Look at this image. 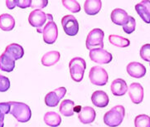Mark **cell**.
<instances>
[{
	"mask_svg": "<svg viewBox=\"0 0 150 127\" xmlns=\"http://www.w3.org/2000/svg\"><path fill=\"white\" fill-rule=\"evenodd\" d=\"M10 114L21 123H26L29 121L32 117V111L29 106L23 102L9 101Z\"/></svg>",
	"mask_w": 150,
	"mask_h": 127,
	"instance_id": "obj_1",
	"label": "cell"
},
{
	"mask_svg": "<svg viewBox=\"0 0 150 127\" xmlns=\"http://www.w3.org/2000/svg\"><path fill=\"white\" fill-rule=\"evenodd\" d=\"M125 116V109L123 106L118 105L111 108L104 116V122L110 127L120 126Z\"/></svg>",
	"mask_w": 150,
	"mask_h": 127,
	"instance_id": "obj_2",
	"label": "cell"
},
{
	"mask_svg": "<svg viewBox=\"0 0 150 127\" xmlns=\"http://www.w3.org/2000/svg\"><path fill=\"white\" fill-rule=\"evenodd\" d=\"M86 68V63L85 59L81 57H74L69 62L70 74L73 81L76 82H81L84 77V73Z\"/></svg>",
	"mask_w": 150,
	"mask_h": 127,
	"instance_id": "obj_3",
	"label": "cell"
},
{
	"mask_svg": "<svg viewBox=\"0 0 150 127\" xmlns=\"http://www.w3.org/2000/svg\"><path fill=\"white\" fill-rule=\"evenodd\" d=\"M48 15V21L44 26L42 31L44 42L47 44H53L58 37V28L56 23H54L53 17L52 14Z\"/></svg>",
	"mask_w": 150,
	"mask_h": 127,
	"instance_id": "obj_4",
	"label": "cell"
},
{
	"mask_svg": "<svg viewBox=\"0 0 150 127\" xmlns=\"http://www.w3.org/2000/svg\"><path fill=\"white\" fill-rule=\"evenodd\" d=\"M48 21V15L46 14L42 10L35 9L30 13L28 22L31 26L37 28L39 33H42L44 26Z\"/></svg>",
	"mask_w": 150,
	"mask_h": 127,
	"instance_id": "obj_5",
	"label": "cell"
},
{
	"mask_svg": "<svg viewBox=\"0 0 150 127\" xmlns=\"http://www.w3.org/2000/svg\"><path fill=\"white\" fill-rule=\"evenodd\" d=\"M104 37L105 33L100 28H95L91 30L86 41V48L88 50H92L95 48H104Z\"/></svg>",
	"mask_w": 150,
	"mask_h": 127,
	"instance_id": "obj_6",
	"label": "cell"
},
{
	"mask_svg": "<svg viewBox=\"0 0 150 127\" xmlns=\"http://www.w3.org/2000/svg\"><path fill=\"white\" fill-rule=\"evenodd\" d=\"M89 78L93 85L102 87L107 84L109 80V76L105 69L100 66H95L92 67L90 71Z\"/></svg>",
	"mask_w": 150,
	"mask_h": 127,
	"instance_id": "obj_7",
	"label": "cell"
},
{
	"mask_svg": "<svg viewBox=\"0 0 150 127\" xmlns=\"http://www.w3.org/2000/svg\"><path fill=\"white\" fill-rule=\"evenodd\" d=\"M63 30L68 36H76L79 32V23L73 15H66L62 19Z\"/></svg>",
	"mask_w": 150,
	"mask_h": 127,
	"instance_id": "obj_8",
	"label": "cell"
},
{
	"mask_svg": "<svg viewBox=\"0 0 150 127\" xmlns=\"http://www.w3.org/2000/svg\"><path fill=\"white\" fill-rule=\"evenodd\" d=\"M90 58L98 64H108L111 62L112 54L102 48H95L90 51Z\"/></svg>",
	"mask_w": 150,
	"mask_h": 127,
	"instance_id": "obj_9",
	"label": "cell"
},
{
	"mask_svg": "<svg viewBox=\"0 0 150 127\" xmlns=\"http://www.w3.org/2000/svg\"><path fill=\"white\" fill-rule=\"evenodd\" d=\"M67 93L65 87H59L52 92L47 93L45 96V103L49 107H56Z\"/></svg>",
	"mask_w": 150,
	"mask_h": 127,
	"instance_id": "obj_10",
	"label": "cell"
},
{
	"mask_svg": "<svg viewBox=\"0 0 150 127\" xmlns=\"http://www.w3.org/2000/svg\"><path fill=\"white\" fill-rule=\"evenodd\" d=\"M129 96L132 102L140 104L144 100V88L141 84L134 82L129 87Z\"/></svg>",
	"mask_w": 150,
	"mask_h": 127,
	"instance_id": "obj_11",
	"label": "cell"
},
{
	"mask_svg": "<svg viewBox=\"0 0 150 127\" xmlns=\"http://www.w3.org/2000/svg\"><path fill=\"white\" fill-rule=\"evenodd\" d=\"M126 71L131 77H134V78H142L146 74L145 67L143 64L137 62H132L128 64L126 67Z\"/></svg>",
	"mask_w": 150,
	"mask_h": 127,
	"instance_id": "obj_12",
	"label": "cell"
},
{
	"mask_svg": "<svg viewBox=\"0 0 150 127\" xmlns=\"http://www.w3.org/2000/svg\"><path fill=\"white\" fill-rule=\"evenodd\" d=\"M137 13L143 19V21L149 24L150 23V0H143L135 5Z\"/></svg>",
	"mask_w": 150,
	"mask_h": 127,
	"instance_id": "obj_13",
	"label": "cell"
},
{
	"mask_svg": "<svg viewBox=\"0 0 150 127\" xmlns=\"http://www.w3.org/2000/svg\"><path fill=\"white\" fill-rule=\"evenodd\" d=\"M96 111L91 106L82 107L78 114V118L80 121L85 125L94 122V121L96 120Z\"/></svg>",
	"mask_w": 150,
	"mask_h": 127,
	"instance_id": "obj_14",
	"label": "cell"
},
{
	"mask_svg": "<svg viewBox=\"0 0 150 127\" xmlns=\"http://www.w3.org/2000/svg\"><path fill=\"white\" fill-rule=\"evenodd\" d=\"M4 53L16 61L19 60L24 56V49L19 44L11 43L6 47Z\"/></svg>",
	"mask_w": 150,
	"mask_h": 127,
	"instance_id": "obj_15",
	"label": "cell"
},
{
	"mask_svg": "<svg viewBox=\"0 0 150 127\" xmlns=\"http://www.w3.org/2000/svg\"><path fill=\"white\" fill-rule=\"evenodd\" d=\"M91 101L93 105L96 106V107L104 108L108 106L110 102V99L106 92L103 91H96L92 94Z\"/></svg>",
	"mask_w": 150,
	"mask_h": 127,
	"instance_id": "obj_16",
	"label": "cell"
},
{
	"mask_svg": "<svg viewBox=\"0 0 150 127\" xmlns=\"http://www.w3.org/2000/svg\"><path fill=\"white\" fill-rule=\"evenodd\" d=\"M128 86L125 80L121 78H118L114 80L112 82L110 86L112 94L115 96H125L128 91Z\"/></svg>",
	"mask_w": 150,
	"mask_h": 127,
	"instance_id": "obj_17",
	"label": "cell"
},
{
	"mask_svg": "<svg viewBox=\"0 0 150 127\" xmlns=\"http://www.w3.org/2000/svg\"><path fill=\"white\" fill-rule=\"evenodd\" d=\"M110 18L115 24L123 26L129 18V15L125 10L121 9H115L112 11Z\"/></svg>",
	"mask_w": 150,
	"mask_h": 127,
	"instance_id": "obj_18",
	"label": "cell"
},
{
	"mask_svg": "<svg viewBox=\"0 0 150 127\" xmlns=\"http://www.w3.org/2000/svg\"><path fill=\"white\" fill-rule=\"evenodd\" d=\"M101 6L100 0H86L84 4V10L86 14L94 16L100 11Z\"/></svg>",
	"mask_w": 150,
	"mask_h": 127,
	"instance_id": "obj_19",
	"label": "cell"
},
{
	"mask_svg": "<svg viewBox=\"0 0 150 127\" xmlns=\"http://www.w3.org/2000/svg\"><path fill=\"white\" fill-rule=\"evenodd\" d=\"M61 58V54L57 51H50L42 57V64L45 67H52L57 63Z\"/></svg>",
	"mask_w": 150,
	"mask_h": 127,
	"instance_id": "obj_20",
	"label": "cell"
},
{
	"mask_svg": "<svg viewBox=\"0 0 150 127\" xmlns=\"http://www.w3.org/2000/svg\"><path fill=\"white\" fill-rule=\"evenodd\" d=\"M15 19L11 14L4 13L0 15V28L5 31L9 32L14 28Z\"/></svg>",
	"mask_w": 150,
	"mask_h": 127,
	"instance_id": "obj_21",
	"label": "cell"
},
{
	"mask_svg": "<svg viewBox=\"0 0 150 127\" xmlns=\"http://www.w3.org/2000/svg\"><path fill=\"white\" fill-rule=\"evenodd\" d=\"M15 68V61L4 53L0 56V70L6 72H11Z\"/></svg>",
	"mask_w": 150,
	"mask_h": 127,
	"instance_id": "obj_22",
	"label": "cell"
},
{
	"mask_svg": "<svg viewBox=\"0 0 150 127\" xmlns=\"http://www.w3.org/2000/svg\"><path fill=\"white\" fill-rule=\"evenodd\" d=\"M44 122L46 125L51 127H57L62 123V118L55 111H48L44 116Z\"/></svg>",
	"mask_w": 150,
	"mask_h": 127,
	"instance_id": "obj_23",
	"label": "cell"
},
{
	"mask_svg": "<svg viewBox=\"0 0 150 127\" xmlns=\"http://www.w3.org/2000/svg\"><path fill=\"white\" fill-rule=\"evenodd\" d=\"M74 106H75V102L71 100H64L62 102L60 105L59 111L61 114L64 116H72L74 115Z\"/></svg>",
	"mask_w": 150,
	"mask_h": 127,
	"instance_id": "obj_24",
	"label": "cell"
},
{
	"mask_svg": "<svg viewBox=\"0 0 150 127\" xmlns=\"http://www.w3.org/2000/svg\"><path fill=\"white\" fill-rule=\"evenodd\" d=\"M110 43L118 48H127L130 45V41L124 37L111 34L109 36Z\"/></svg>",
	"mask_w": 150,
	"mask_h": 127,
	"instance_id": "obj_25",
	"label": "cell"
},
{
	"mask_svg": "<svg viewBox=\"0 0 150 127\" xmlns=\"http://www.w3.org/2000/svg\"><path fill=\"white\" fill-rule=\"evenodd\" d=\"M63 6L73 13L81 11V5L76 0H62Z\"/></svg>",
	"mask_w": 150,
	"mask_h": 127,
	"instance_id": "obj_26",
	"label": "cell"
},
{
	"mask_svg": "<svg viewBox=\"0 0 150 127\" xmlns=\"http://www.w3.org/2000/svg\"><path fill=\"white\" fill-rule=\"evenodd\" d=\"M135 127H150V117L147 115H139L134 119Z\"/></svg>",
	"mask_w": 150,
	"mask_h": 127,
	"instance_id": "obj_27",
	"label": "cell"
},
{
	"mask_svg": "<svg viewBox=\"0 0 150 127\" xmlns=\"http://www.w3.org/2000/svg\"><path fill=\"white\" fill-rule=\"evenodd\" d=\"M136 22L134 18L132 16H129V18L126 21V23L123 25V30L127 34H131L135 31Z\"/></svg>",
	"mask_w": 150,
	"mask_h": 127,
	"instance_id": "obj_28",
	"label": "cell"
},
{
	"mask_svg": "<svg viewBox=\"0 0 150 127\" xmlns=\"http://www.w3.org/2000/svg\"><path fill=\"white\" fill-rule=\"evenodd\" d=\"M10 104L8 102H0V127L4 126L5 115L9 114Z\"/></svg>",
	"mask_w": 150,
	"mask_h": 127,
	"instance_id": "obj_29",
	"label": "cell"
},
{
	"mask_svg": "<svg viewBox=\"0 0 150 127\" xmlns=\"http://www.w3.org/2000/svg\"><path fill=\"white\" fill-rule=\"evenodd\" d=\"M140 57L144 61L150 62V44H144L140 48Z\"/></svg>",
	"mask_w": 150,
	"mask_h": 127,
	"instance_id": "obj_30",
	"label": "cell"
},
{
	"mask_svg": "<svg viewBox=\"0 0 150 127\" xmlns=\"http://www.w3.org/2000/svg\"><path fill=\"white\" fill-rule=\"evenodd\" d=\"M10 88V81L7 77L0 75V92H5Z\"/></svg>",
	"mask_w": 150,
	"mask_h": 127,
	"instance_id": "obj_31",
	"label": "cell"
},
{
	"mask_svg": "<svg viewBox=\"0 0 150 127\" xmlns=\"http://www.w3.org/2000/svg\"><path fill=\"white\" fill-rule=\"evenodd\" d=\"M48 4L47 0H39V1H32V5L31 7L35 9H44L45 7H47V5Z\"/></svg>",
	"mask_w": 150,
	"mask_h": 127,
	"instance_id": "obj_32",
	"label": "cell"
},
{
	"mask_svg": "<svg viewBox=\"0 0 150 127\" xmlns=\"http://www.w3.org/2000/svg\"><path fill=\"white\" fill-rule=\"evenodd\" d=\"M16 6L19 7L20 9H27L32 5V0H14Z\"/></svg>",
	"mask_w": 150,
	"mask_h": 127,
	"instance_id": "obj_33",
	"label": "cell"
},
{
	"mask_svg": "<svg viewBox=\"0 0 150 127\" xmlns=\"http://www.w3.org/2000/svg\"><path fill=\"white\" fill-rule=\"evenodd\" d=\"M6 5H7V8L10 10L14 9V8L16 7L15 4V1H11V0H7L6 1Z\"/></svg>",
	"mask_w": 150,
	"mask_h": 127,
	"instance_id": "obj_34",
	"label": "cell"
},
{
	"mask_svg": "<svg viewBox=\"0 0 150 127\" xmlns=\"http://www.w3.org/2000/svg\"><path fill=\"white\" fill-rule=\"evenodd\" d=\"M149 65H150V63H149Z\"/></svg>",
	"mask_w": 150,
	"mask_h": 127,
	"instance_id": "obj_35",
	"label": "cell"
}]
</instances>
